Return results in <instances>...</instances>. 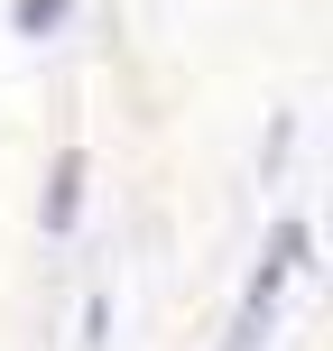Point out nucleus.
<instances>
[{
    "label": "nucleus",
    "instance_id": "1",
    "mask_svg": "<svg viewBox=\"0 0 333 351\" xmlns=\"http://www.w3.org/2000/svg\"><path fill=\"white\" fill-rule=\"evenodd\" d=\"M306 268V222H287L278 241H268V259H260V278L241 287V324H231V351H260L268 342V315H278V287Z\"/></svg>",
    "mask_w": 333,
    "mask_h": 351
},
{
    "label": "nucleus",
    "instance_id": "2",
    "mask_svg": "<svg viewBox=\"0 0 333 351\" xmlns=\"http://www.w3.org/2000/svg\"><path fill=\"white\" fill-rule=\"evenodd\" d=\"M74 204H84V158L65 148V158H56V185H47V231H65Z\"/></svg>",
    "mask_w": 333,
    "mask_h": 351
},
{
    "label": "nucleus",
    "instance_id": "3",
    "mask_svg": "<svg viewBox=\"0 0 333 351\" xmlns=\"http://www.w3.org/2000/svg\"><path fill=\"white\" fill-rule=\"evenodd\" d=\"M10 19H19V28H28V37H37V28H56V19H65V0H19V10H10Z\"/></svg>",
    "mask_w": 333,
    "mask_h": 351
}]
</instances>
